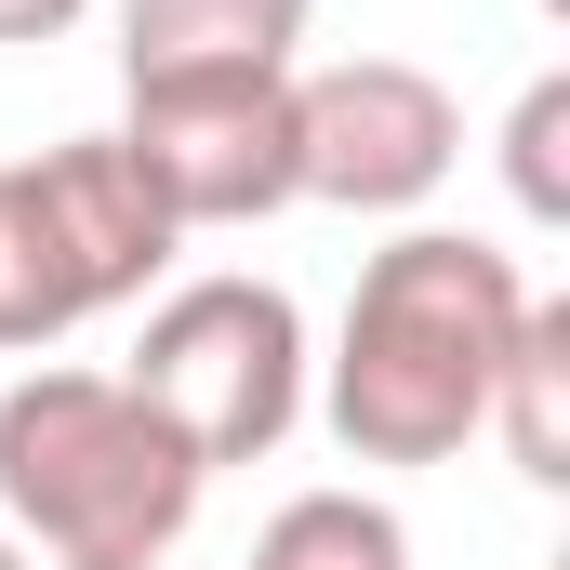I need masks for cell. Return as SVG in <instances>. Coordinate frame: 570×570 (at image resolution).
I'll use <instances>...</instances> for the list:
<instances>
[{
	"mask_svg": "<svg viewBox=\"0 0 570 570\" xmlns=\"http://www.w3.org/2000/svg\"><path fill=\"white\" fill-rule=\"evenodd\" d=\"M504 438V464L531 478V491H570V305L531 292V318H518V345H504V385H491V425Z\"/></svg>",
	"mask_w": 570,
	"mask_h": 570,
	"instance_id": "cell-9",
	"label": "cell"
},
{
	"mask_svg": "<svg viewBox=\"0 0 570 570\" xmlns=\"http://www.w3.org/2000/svg\"><path fill=\"white\" fill-rule=\"evenodd\" d=\"M27 173H40V199H53V239H67L80 292H94V318H107V305H146V279L173 266L186 226L146 199L134 146H120V134H67V146H40Z\"/></svg>",
	"mask_w": 570,
	"mask_h": 570,
	"instance_id": "cell-6",
	"label": "cell"
},
{
	"mask_svg": "<svg viewBox=\"0 0 570 570\" xmlns=\"http://www.w3.org/2000/svg\"><path fill=\"white\" fill-rule=\"evenodd\" d=\"M318 0H120V80H292Z\"/></svg>",
	"mask_w": 570,
	"mask_h": 570,
	"instance_id": "cell-7",
	"label": "cell"
},
{
	"mask_svg": "<svg viewBox=\"0 0 570 570\" xmlns=\"http://www.w3.org/2000/svg\"><path fill=\"white\" fill-rule=\"evenodd\" d=\"M120 385L186 438L199 478H226V464H266V451L305 425V399H318V345H305V305H292L279 279L213 266V279H173L159 305H146Z\"/></svg>",
	"mask_w": 570,
	"mask_h": 570,
	"instance_id": "cell-3",
	"label": "cell"
},
{
	"mask_svg": "<svg viewBox=\"0 0 570 570\" xmlns=\"http://www.w3.org/2000/svg\"><path fill=\"white\" fill-rule=\"evenodd\" d=\"M94 0H0V40H67Z\"/></svg>",
	"mask_w": 570,
	"mask_h": 570,
	"instance_id": "cell-12",
	"label": "cell"
},
{
	"mask_svg": "<svg viewBox=\"0 0 570 570\" xmlns=\"http://www.w3.org/2000/svg\"><path fill=\"white\" fill-rule=\"evenodd\" d=\"M504 186H518L531 226H570V67H544V80L518 94V120H504Z\"/></svg>",
	"mask_w": 570,
	"mask_h": 570,
	"instance_id": "cell-11",
	"label": "cell"
},
{
	"mask_svg": "<svg viewBox=\"0 0 570 570\" xmlns=\"http://www.w3.org/2000/svg\"><path fill=\"white\" fill-rule=\"evenodd\" d=\"M253 570H412V531L385 491H292L253 544Z\"/></svg>",
	"mask_w": 570,
	"mask_h": 570,
	"instance_id": "cell-10",
	"label": "cell"
},
{
	"mask_svg": "<svg viewBox=\"0 0 570 570\" xmlns=\"http://www.w3.org/2000/svg\"><path fill=\"white\" fill-rule=\"evenodd\" d=\"M518 318H531V279H518L504 239H478V226H399L358 266V292H345V332L318 358V425L358 464H451L491 425Z\"/></svg>",
	"mask_w": 570,
	"mask_h": 570,
	"instance_id": "cell-1",
	"label": "cell"
},
{
	"mask_svg": "<svg viewBox=\"0 0 570 570\" xmlns=\"http://www.w3.org/2000/svg\"><path fill=\"white\" fill-rule=\"evenodd\" d=\"M199 491L213 478L120 372L27 358L0 385V531L27 558H173Z\"/></svg>",
	"mask_w": 570,
	"mask_h": 570,
	"instance_id": "cell-2",
	"label": "cell"
},
{
	"mask_svg": "<svg viewBox=\"0 0 570 570\" xmlns=\"http://www.w3.org/2000/svg\"><path fill=\"white\" fill-rule=\"evenodd\" d=\"M0 570H40V558H27V544H13V531H0Z\"/></svg>",
	"mask_w": 570,
	"mask_h": 570,
	"instance_id": "cell-14",
	"label": "cell"
},
{
	"mask_svg": "<svg viewBox=\"0 0 570 570\" xmlns=\"http://www.w3.org/2000/svg\"><path fill=\"white\" fill-rule=\"evenodd\" d=\"M120 146L173 226H266L305 199L292 173V80H120Z\"/></svg>",
	"mask_w": 570,
	"mask_h": 570,
	"instance_id": "cell-5",
	"label": "cell"
},
{
	"mask_svg": "<svg viewBox=\"0 0 570 570\" xmlns=\"http://www.w3.org/2000/svg\"><path fill=\"white\" fill-rule=\"evenodd\" d=\"M80 318H94V292H80V266H67V239H53L40 173H27V159H0V358L67 345Z\"/></svg>",
	"mask_w": 570,
	"mask_h": 570,
	"instance_id": "cell-8",
	"label": "cell"
},
{
	"mask_svg": "<svg viewBox=\"0 0 570 570\" xmlns=\"http://www.w3.org/2000/svg\"><path fill=\"white\" fill-rule=\"evenodd\" d=\"M464 159V107L412 53H345V67H292V173L332 213H425Z\"/></svg>",
	"mask_w": 570,
	"mask_h": 570,
	"instance_id": "cell-4",
	"label": "cell"
},
{
	"mask_svg": "<svg viewBox=\"0 0 570 570\" xmlns=\"http://www.w3.org/2000/svg\"><path fill=\"white\" fill-rule=\"evenodd\" d=\"M40 570H173V558H40Z\"/></svg>",
	"mask_w": 570,
	"mask_h": 570,
	"instance_id": "cell-13",
	"label": "cell"
}]
</instances>
